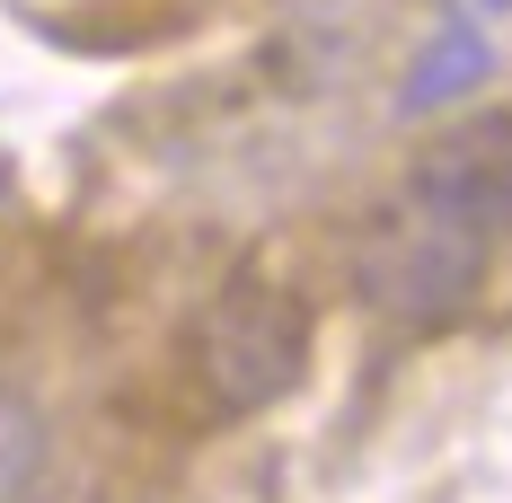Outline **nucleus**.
I'll return each mask as SVG.
<instances>
[{
  "label": "nucleus",
  "mask_w": 512,
  "mask_h": 503,
  "mask_svg": "<svg viewBox=\"0 0 512 503\" xmlns=\"http://www.w3.org/2000/svg\"><path fill=\"white\" fill-rule=\"evenodd\" d=\"M512 230V115H468L354 230V292L389 327H442L477 301Z\"/></svg>",
  "instance_id": "f257e3e1"
},
{
  "label": "nucleus",
  "mask_w": 512,
  "mask_h": 503,
  "mask_svg": "<svg viewBox=\"0 0 512 503\" xmlns=\"http://www.w3.org/2000/svg\"><path fill=\"white\" fill-rule=\"evenodd\" d=\"M309 336L318 327H309L301 292H283L265 274H239V283H221L204 301L195 336H186V371H195L212 415H265V406H283L301 389Z\"/></svg>",
  "instance_id": "f03ea898"
},
{
  "label": "nucleus",
  "mask_w": 512,
  "mask_h": 503,
  "mask_svg": "<svg viewBox=\"0 0 512 503\" xmlns=\"http://www.w3.org/2000/svg\"><path fill=\"white\" fill-rule=\"evenodd\" d=\"M36 477H45V415L27 389L0 380V503H27Z\"/></svg>",
  "instance_id": "7ed1b4c3"
}]
</instances>
